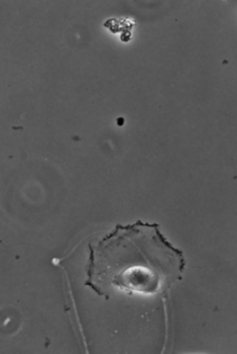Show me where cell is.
Wrapping results in <instances>:
<instances>
[{
  "mask_svg": "<svg viewBox=\"0 0 237 354\" xmlns=\"http://www.w3.org/2000/svg\"><path fill=\"white\" fill-rule=\"evenodd\" d=\"M183 252L167 241L158 223L136 221L117 225L89 244L85 286L110 299L113 290L127 295H165L183 280Z\"/></svg>",
  "mask_w": 237,
  "mask_h": 354,
  "instance_id": "6da1fadb",
  "label": "cell"
}]
</instances>
